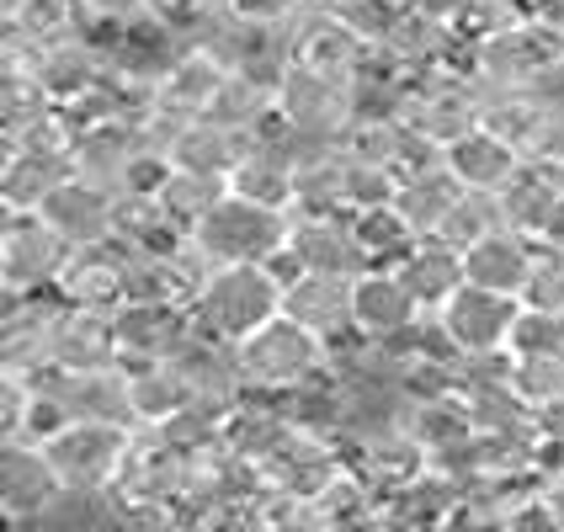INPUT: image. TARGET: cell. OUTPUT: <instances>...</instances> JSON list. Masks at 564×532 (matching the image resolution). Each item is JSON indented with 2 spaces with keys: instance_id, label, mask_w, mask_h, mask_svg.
Wrapping results in <instances>:
<instances>
[{
  "instance_id": "obj_1",
  "label": "cell",
  "mask_w": 564,
  "mask_h": 532,
  "mask_svg": "<svg viewBox=\"0 0 564 532\" xmlns=\"http://www.w3.org/2000/svg\"><path fill=\"white\" fill-rule=\"evenodd\" d=\"M240 357V378H246V394H278V400H293L314 389L319 378L336 368V351L319 341L314 330H304L299 319H267L256 336L235 346Z\"/></svg>"
},
{
  "instance_id": "obj_2",
  "label": "cell",
  "mask_w": 564,
  "mask_h": 532,
  "mask_svg": "<svg viewBox=\"0 0 564 532\" xmlns=\"http://www.w3.org/2000/svg\"><path fill=\"white\" fill-rule=\"evenodd\" d=\"M357 128V80L288 59L278 75V133L293 150L341 144Z\"/></svg>"
},
{
  "instance_id": "obj_3",
  "label": "cell",
  "mask_w": 564,
  "mask_h": 532,
  "mask_svg": "<svg viewBox=\"0 0 564 532\" xmlns=\"http://www.w3.org/2000/svg\"><path fill=\"white\" fill-rule=\"evenodd\" d=\"M139 426H118V421H69L64 432L43 442L54 474L64 479L69 501L75 506H96L118 490V479L128 469V453H133Z\"/></svg>"
},
{
  "instance_id": "obj_4",
  "label": "cell",
  "mask_w": 564,
  "mask_h": 532,
  "mask_svg": "<svg viewBox=\"0 0 564 532\" xmlns=\"http://www.w3.org/2000/svg\"><path fill=\"white\" fill-rule=\"evenodd\" d=\"M282 293H288V278L278 267H219L208 278V287L197 293V304H192V325L240 346L267 319L282 314Z\"/></svg>"
},
{
  "instance_id": "obj_5",
  "label": "cell",
  "mask_w": 564,
  "mask_h": 532,
  "mask_svg": "<svg viewBox=\"0 0 564 532\" xmlns=\"http://www.w3.org/2000/svg\"><path fill=\"white\" fill-rule=\"evenodd\" d=\"M288 240H293V214L246 203L235 192L192 229V246L214 267H278L288 256Z\"/></svg>"
},
{
  "instance_id": "obj_6",
  "label": "cell",
  "mask_w": 564,
  "mask_h": 532,
  "mask_svg": "<svg viewBox=\"0 0 564 532\" xmlns=\"http://www.w3.org/2000/svg\"><path fill=\"white\" fill-rule=\"evenodd\" d=\"M479 86H528L554 91L564 86V17H528L511 32L474 48Z\"/></svg>"
},
{
  "instance_id": "obj_7",
  "label": "cell",
  "mask_w": 564,
  "mask_h": 532,
  "mask_svg": "<svg viewBox=\"0 0 564 532\" xmlns=\"http://www.w3.org/2000/svg\"><path fill=\"white\" fill-rule=\"evenodd\" d=\"M288 59L357 80L378 59V32L362 22V11L351 0H314L299 17V28L288 32Z\"/></svg>"
},
{
  "instance_id": "obj_8",
  "label": "cell",
  "mask_w": 564,
  "mask_h": 532,
  "mask_svg": "<svg viewBox=\"0 0 564 532\" xmlns=\"http://www.w3.org/2000/svg\"><path fill=\"white\" fill-rule=\"evenodd\" d=\"M69 506L75 501L48 464L43 442H0V517H6V532L48 528Z\"/></svg>"
},
{
  "instance_id": "obj_9",
  "label": "cell",
  "mask_w": 564,
  "mask_h": 532,
  "mask_svg": "<svg viewBox=\"0 0 564 532\" xmlns=\"http://www.w3.org/2000/svg\"><path fill=\"white\" fill-rule=\"evenodd\" d=\"M69 256V240L43 214L0 208V293H54Z\"/></svg>"
},
{
  "instance_id": "obj_10",
  "label": "cell",
  "mask_w": 564,
  "mask_h": 532,
  "mask_svg": "<svg viewBox=\"0 0 564 532\" xmlns=\"http://www.w3.org/2000/svg\"><path fill=\"white\" fill-rule=\"evenodd\" d=\"M346 469H351V464H346L341 437L299 426V432L261 464V485L278 490V496H293V501H319V496L336 490V479H341Z\"/></svg>"
},
{
  "instance_id": "obj_11",
  "label": "cell",
  "mask_w": 564,
  "mask_h": 532,
  "mask_svg": "<svg viewBox=\"0 0 564 532\" xmlns=\"http://www.w3.org/2000/svg\"><path fill=\"white\" fill-rule=\"evenodd\" d=\"M278 272L288 282L293 278H346L357 282L368 267L362 256V240L351 229V214L346 219H299L293 214V240H288V256L278 261Z\"/></svg>"
},
{
  "instance_id": "obj_12",
  "label": "cell",
  "mask_w": 564,
  "mask_h": 532,
  "mask_svg": "<svg viewBox=\"0 0 564 532\" xmlns=\"http://www.w3.org/2000/svg\"><path fill=\"white\" fill-rule=\"evenodd\" d=\"M59 293H6L0 314V373L43 378L54 368V325H59Z\"/></svg>"
},
{
  "instance_id": "obj_13",
  "label": "cell",
  "mask_w": 564,
  "mask_h": 532,
  "mask_svg": "<svg viewBox=\"0 0 564 532\" xmlns=\"http://www.w3.org/2000/svg\"><path fill=\"white\" fill-rule=\"evenodd\" d=\"M517 319H522V298H506V293L474 287V282H464V287L437 310L442 336H447V346H453L458 357H479V351H501V346H511Z\"/></svg>"
},
{
  "instance_id": "obj_14",
  "label": "cell",
  "mask_w": 564,
  "mask_h": 532,
  "mask_svg": "<svg viewBox=\"0 0 564 532\" xmlns=\"http://www.w3.org/2000/svg\"><path fill=\"white\" fill-rule=\"evenodd\" d=\"M54 293H59V304H69V310L118 314L128 298V251L118 240L75 251L69 267L59 272V282H54Z\"/></svg>"
},
{
  "instance_id": "obj_15",
  "label": "cell",
  "mask_w": 564,
  "mask_h": 532,
  "mask_svg": "<svg viewBox=\"0 0 564 532\" xmlns=\"http://www.w3.org/2000/svg\"><path fill=\"white\" fill-rule=\"evenodd\" d=\"M293 187H299V150L282 133L251 139L240 165L229 171V192L235 197L261 203V208H278V214H293Z\"/></svg>"
},
{
  "instance_id": "obj_16",
  "label": "cell",
  "mask_w": 564,
  "mask_h": 532,
  "mask_svg": "<svg viewBox=\"0 0 564 532\" xmlns=\"http://www.w3.org/2000/svg\"><path fill=\"white\" fill-rule=\"evenodd\" d=\"M415 319H426V310L400 272H362L351 282V325L368 346H383L389 336L410 330Z\"/></svg>"
},
{
  "instance_id": "obj_17",
  "label": "cell",
  "mask_w": 564,
  "mask_h": 532,
  "mask_svg": "<svg viewBox=\"0 0 564 532\" xmlns=\"http://www.w3.org/2000/svg\"><path fill=\"white\" fill-rule=\"evenodd\" d=\"M282 314L299 319L304 330H314L330 351H346L357 336L351 325V282L346 278H293L282 293Z\"/></svg>"
},
{
  "instance_id": "obj_18",
  "label": "cell",
  "mask_w": 564,
  "mask_h": 532,
  "mask_svg": "<svg viewBox=\"0 0 564 532\" xmlns=\"http://www.w3.org/2000/svg\"><path fill=\"white\" fill-rule=\"evenodd\" d=\"M299 219H346L351 214V155L341 144L299 150V187H293Z\"/></svg>"
},
{
  "instance_id": "obj_19",
  "label": "cell",
  "mask_w": 564,
  "mask_h": 532,
  "mask_svg": "<svg viewBox=\"0 0 564 532\" xmlns=\"http://www.w3.org/2000/svg\"><path fill=\"white\" fill-rule=\"evenodd\" d=\"M118 362H123V351H118V319L101 310H69L64 304L59 325H54V368L59 373H107Z\"/></svg>"
},
{
  "instance_id": "obj_20",
  "label": "cell",
  "mask_w": 564,
  "mask_h": 532,
  "mask_svg": "<svg viewBox=\"0 0 564 532\" xmlns=\"http://www.w3.org/2000/svg\"><path fill=\"white\" fill-rule=\"evenodd\" d=\"M538 240L517 235V229H490L485 240H474L464 251V278L474 287H490V293H506V298H522L528 282H533L538 267Z\"/></svg>"
},
{
  "instance_id": "obj_21",
  "label": "cell",
  "mask_w": 564,
  "mask_h": 532,
  "mask_svg": "<svg viewBox=\"0 0 564 532\" xmlns=\"http://www.w3.org/2000/svg\"><path fill=\"white\" fill-rule=\"evenodd\" d=\"M133 155H139V133H133L128 118H101V123L75 128V144H69L75 176L101 192H112V197L123 192Z\"/></svg>"
},
{
  "instance_id": "obj_22",
  "label": "cell",
  "mask_w": 564,
  "mask_h": 532,
  "mask_svg": "<svg viewBox=\"0 0 564 532\" xmlns=\"http://www.w3.org/2000/svg\"><path fill=\"white\" fill-rule=\"evenodd\" d=\"M224 80H229V69H224L203 43H182V48L165 59V69H160L155 101L171 107V112H182V118H208V107L219 101Z\"/></svg>"
},
{
  "instance_id": "obj_23",
  "label": "cell",
  "mask_w": 564,
  "mask_h": 532,
  "mask_svg": "<svg viewBox=\"0 0 564 532\" xmlns=\"http://www.w3.org/2000/svg\"><path fill=\"white\" fill-rule=\"evenodd\" d=\"M43 219L59 229L64 240H69V251H86V246H107V240H118V197L112 192L91 187V182H69L59 187L43 208H37Z\"/></svg>"
},
{
  "instance_id": "obj_24",
  "label": "cell",
  "mask_w": 564,
  "mask_h": 532,
  "mask_svg": "<svg viewBox=\"0 0 564 532\" xmlns=\"http://www.w3.org/2000/svg\"><path fill=\"white\" fill-rule=\"evenodd\" d=\"M165 362L187 378V389L197 400H224V405H240V400H246V378H240L235 346L219 341V336H208V330H197V325H192V336L176 346Z\"/></svg>"
},
{
  "instance_id": "obj_25",
  "label": "cell",
  "mask_w": 564,
  "mask_h": 532,
  "mask_svg": "<svg viewBox=\"0 0 564 532\" xmlns=\"http://www.w3.org/2000/svg\"><path fill=\"white\" fill-rule=\"evenodd\" d=\"M564 197V160H543V155H528L522 171L496 192V214H501V229H517L538 240V229L549 219V208Z\"/></svg>"
},
{
  "instance_id": "obj_26",
  "label": "cell",
  "mask_w": 564,
  "mask_h": 532,
  "mask_svg": "<svg viewBox=\"0 0 564 532\" xmlns=\"http://www.w3.org/2000/svg\"><path fill=\"white\" fill-rule=\"evenodd\" d=\"M112 319H118V351H123L118 368L165 362L192 336V310L182 304H123Z\"/></svg>"
},
{
  "instance_id": "obj_27",
  "label": "cell",
  "mask_w": 564,
  "mask_h": 532,
  "mask_svg": "<svg viewBox=\"0 0 564 532\" xmlns=\"http://www.w3.org/2000/svg\"><path fill=\"white\" fill-rule=\"evenodd\" d=\"M522 150L517 144H506L501 133H490V128L479 123L474 133L464 139H453L447 150H442V171L458 182L464 192H501L517 171H522Z\"/></svg>"
},
{
  "instance_id": "obj_28",
  "label": "cell",
  "mask_w": 564,
  "mask_h": 532,
  "mask_svg": "<svg viewBox=\"0 0 564 532\" xmlns=\"http://www.w3.org/2000/svg\"><path fill=\"white\" fill-rule=\"evenodd\" d=\"M69 182H75L69 150H17V155H0V208L37 214Z\"/></svg>"
},
{
  "instance_id": "obj_29",
  "label": "cell",
  "mask_w": 564,
  "mask_h": 532,
  "mask_svg": "<svg viewBox=\"0 0 564 532\" xmlns=\"http://www.w3.org/2000/svg\"><path fill=\"white\" fill-rule=\"evenodd\" d=\"M293 432H299V415H293L288 400H278V394H246V400L235 405V415H229L224 447H235L246 464L261 469Z\"/></svg>"
},
{
  "instance_id": "obj_30",
  "label": "cell",
  "mask_w": 564,
  "mask_h": 532,
  "mask_svg": "<svg viewBox=\"0 0 564 532\" xmlns=\"http://www.w3.org/2000/svg\"><path fill=\"white\" fill-rule=\"evenodd\" d=\"M400 426H405L415 447L426 453L432 469H447L464 447L474 442V421H469V405L464 400H405L400 405Z\"/></svg>"
},
{
  "instance_id": "obj_31",
  "label": "cell",
  "mask_w": 564,
  "mask_h": 532,
  "mask_svg": "<svg viewBox=\"0 0 564 532\" xmlns=\"http://www.w3.org/2000/svg\"><path fill=\"white\" fill-rule=\"evenodd\" d=\"M208 123L229 128L246 144L278 133V75H229L219 101L208 107Z\"/></svg>"
},
{
  "instance_id": "obj_32",
  "label": "cell",
  "mask_w": 564,
  "mask_h": 532,
  "mask_svg": "<svg viewBox=\"0 0 564 532\" xmlns=\"http://www.w3.org/2000/svg\"><path fill=\"white\" fill-rule=\"evenodd\" d=\"M43 383L59 394L69 421H118L133 426V405H128V373L107 368V373H43Z\"/></svg>"
},
{
  "instance_id": "obj_33",
  "label": "cell",
  "mask_w": 564,
  "mask_h": 532,
  "mask_svg": "<svg viewBox=\"0 0 564 532\" xmlns=\"http://www.w3.org/2000/svg\"><path fill=\"white\" fill-rule=\"evenodd\" d=\"M123 373H128V405H133V426L139 432H160L171 415H182L197 400L187 389V378L176 373L171 362H133Z\"/></svg>"
},
{
  "instance_id": "obj_34",
  "label": "cell",
  "mask_w": 564,
  "mask_h": 532,
  "mask_svg": "<svg viewBox=\"0 0 564 532\" xmlns=\"http://www.w3.org/2000/svg\"><path fill=\"white\" fill-rule=\"evenodd\" d=\"M0 22H6V43H32V48H54V43L96 32L80 0H28L22 11H11Z\"/></svg>"
},
{
  "instance_id": "obj_35",
  "label": "cell",
  "mask_w": 564,
  "mask_h": 532,
  "mask_svg": "<svg viewBox=\"0 0 564 532\" xmlns=\"http://www.w3.org/2000/svg\"><path fill=\"white\" fill-rule=\"evenodd\" d=\"M400 278L410 282V293L421 298V310L437 314L458 287H464V251H453L447 240H437V235H426L415 251H410V261L400 267Z\"/></svg>"
},
{
  "instance_id": "obj_36",
  "label": "cell",
  "mask_w": 564,
  "mask_h": 532,
  "mask_svg": "<svg viewBox=\"0 0 564 532\" xmlns=\"http://www.w3.org/2000/svg\"><path fill=\"white\" fill-rule=\"evenodd\" d=\"M240 155H246V139H235L229 128L197 118V123H187L182 139H176L171 171H197V176H224V182H229V171L240 165Z\"/></svg>"
},
{
  "instance_id": "obj_37",
  "label": "cell",
  "mask_w": 564,
  "mask_h": 532,
  "mask_svg": "<svg viewBox=\"0 0 564 532\" xmlns=\"http://www.w3.org/2000/svg\"><path fill=\"white\" fill-rule=\"evenodd\" d=\"M351 229L362 240V256L373 272H400L410 261V251L421 246V235L410 229V219L400 208H368V214H351Z\"/></svg>"
},
{
  "instance_id": "obj_38",
  "label": "cell",
  "mask_w": 564,
  "mask_h": 532,
  "mask_svg": "<svg viewBox=\"0 0 564 532\" xmlns=\"http://www.w3.org/2000/svg\"><path fill=\"white\" fill-rule=\"evenodd\" d=\"M549 91H528V86H485V128L501 133L506 144H517L522 155L533 150L538 118H543Z\"/></svg>"
},
{
  "instance_id": "obj_39",
  "label": "cell",
  "mask_w": 564,
  "mask_h": 532,
  "mask_svg": "<svg viewBox=\"0 0 564 532\" xmlns=\"http://www.w3.org/2000/svg\"><path fill=\"white\" fill-rule=\"evenodd\" d=\"M464 197V187L447 176V171H421V176H405L400 182V197H394V208L410 219V229L426 240V235H437L442 229V219L453 214V203Z\"/></svg>"
},
{
  "instance_id": "obj_40",
  "label": "cell",
  "mask_w": 564,
  "mask_h": 532,
  "mask_svg": "<svg viewBox=\"0 0 564 532\" xmlns=\"http://www.w3.org/2000/svg\"><path fill=\"white\" fill-rule=\"evenodd\" d=\"M224 197H229V182H224V176L171 171V176H165V187H160V208H165V219L176 224V229H187V235H192L197 224L219 208Z\"/></svg>"
},
{
  "instance_id": "obj_41",
  "label": "cell",
  "mask_w": 564,
  "mask_h": 532,
  "mask_svg": "<svg viewBox=\"0 0 564 532\" xmlns=\"http://www.w3.org/2000/svg\"><path fill=\"white\" fill-rule=\"evenodd\" d=\"M490 229H501V214H496V192H464L453 203V214L442 219L437 240H447L453 251H469L474 240H485Z\"/></svg>"
},
{
  "instance_id": "obj_42",
  "label": "cell",
  "mask_w": 564,
  "mask_h": 532,
  "mask_svg": "<svg viewBox=\"0 0 564 532\" xmlns=\"http://www.w3.org/2000/svg\"><path fill=\"white\" fill-rule=\"evenodd\" d=\"M517 394H522L533 410L564 400V351H549V357H517Z\"/></svg>"
},
{
  "instance_id": "obj_43",
  "label": "cell",
  "mask_w": 564,
  "mask_h": 532,
  "mask_svg": "<svg viewBox=\"0 0 564 532\" xmlns=\"http://www.w3.org/2000/svg\"><path fill=\"white\" fill-rule=\"evenodd\" d=\"M501 389H517V351L501 346V351H479V357H464V394L458 400H474V394H501Z\"/></svg>"
},
{
  "instance_id": "obj_44",
  "label": "cell",
  "mask_w": 564,
  "mask_h": 532,
  "mask_svg": "<svg viewBox=\"0 0 564 532\" xmlns=\"http://www.w3.org/2000/svg\"><path fill=\"white\" fill-rule=\"evenodd\" d=\"M224 17H235V22H251V28H272V32H288L299 28V17L310 11L314 0H214Z\"/></svg>"
},
{
  "instance_id": "obj_45",
  "label": "cell",
  "mask_w": 564,
  "mask_h": 532,
  "mask_svg": "<svg viewBox=\"0 0 564 532\" xmlns=\"http://www.w3.org/2000/svg\"><path fill=\"white\" fill-rule=\"evenodd\" d=\"M511 351H517V357H549V351H564V314L522 310L517 330H511Z\"/></svg>"
},
{
  "instance_id": "obj_46",
  "label": "cell",
  "mask_w": 564,
  "mask_h": 532,
  "mask_svg": "<svg viewBox=\"0 0 564 532\" xmlns=\"http://www.w3.org/2000/svg\"><path fill=\"white\" fill-rule=\"evenodd\" d=\"M522 310L564 314V256L560 251H538L533 282H528V293H522Z\"/></svg>"
},
{
  "instance_id": "obj_47",
  "label": "cell",
  "mask_w": 564,
  "mask_h": 532,
  "mask_svg": "<svg viewBox=\"0 0 564 532\" xmlns=\"http://www.w3.org/2000/svg\"><path fill=\"white\" fill-rule=\"evenodd\" d=\"M96 32H123L150 17V0H80Z\"/></svg>"
},
{
  "instance_id": "obj_48",
  "label": "cell",
  "mask_w": 564,
  "mask_h": 532,
  "mask_svg": "<svg viewBox=\"0 0 564 532\" xmlns=\"http://www.w3.org/2000/svg\"><path fill=\"white\" fill-rule=\"evenodd\" d=\"M208 11H214V0H150V17H160V22H171L182 43H187L192 28H197V22H203Z\"/></svg>"
},
{
  "instance_id": "obj_49",
  "label": "cell",
  "mask_w": 564,
  "mask_h": 532,
  "mask_svg": "<svg viewBox=\"0 0 564 532\" xmlns=\"http://www.w3.org/2000/svg\"><path fill=\"white\" fill-rule=\"evenodd\" d=\"M501 532H560V522L549 517V506H543V496H538V485L517 506H511V511H506V528Z\"/></svg>"
},
{
  "instance_id": "obj_50",
  "label": "cell",
  "mask_w": 564,
  "mask_h": 532,
  "mask_svg": "<svg viewBox=\"0 0 564 532\" xmlns=\"http://www.w3.org/2000/svg\"><path fill=\"white\" fill-rule=\"evenodd\" d=\"M357 11H362V22L383 37V32L394 28V22H405V17H415V11H426V0H351Z\"/></svg>"
},
{
  "instance_id": "obj_51",
  "label": "cell",
  "mask_w": 564,
  "mask_h": 532,
  "mask_svg": "<svg viewBox=\"0 0 564 532\" xmlns=\"http://www.w3.org/2000/svg\"><path fill=\"white\" fill-rule=\"evenodd\" d=\"M437 532H501V522H496L490 511H479V506L458 501L453 511H447V522H442Z\"/></svg>"
},
{
  "instance_id": "obj_52",
  "label": "cell",
  "mask_w": 564,
  "mask_h": 532,
  "mask_svg": "<svg viewBox=\"0 0 564 532\" xmlns=\"http://www.w3.org/2000/svg\"><path fill=\"white\" fill-rule=\"evenodd\" d=\"M533 421H538V442H543V447H560V453H564V400H554V405H538Z\"/></svg>"
},
{
  "instance_id": "obj_53",
  "label": "cell",
  "mask_w": 564,
  "mask_h": 532,
  "mask_svg": "<svg viewBox=\"0 0 564 532\" xmlns=\"http://www.w3.org/2000/svg\"><path fill=\"white\" fill-rule=\"evenodd\" d=\"M538 496H543L549 517H554V522H560V532H564V469L538 474Z\"/></svg>"
},
{
  "instance_id": "obj_54",
  "label": "cell",
  "mask_w": 564,
  "mask_h": 532,
  "mask_svg": "<svg viewBox=\"0 0 564 532\" xmlns=\"http://www.w3.org/2000/svg\"><path fill=\"white\" fill-rule=\"evenodd\" d=\"M538 246L543 251H560L564 256V197L549 208V219H543V229H538Z\"/></svg>"
}]
</instances>
